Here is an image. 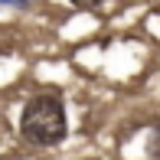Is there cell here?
Wrapping results in <instances>:
<instances>
[{
  "label": "cell",
  "instance_id": "1",
  "mask_svg": "<svg viewBox=\"0 0 160 160\" xmlns=\"http://www.w3.org/2000/svg\"><path fill=\"white\" fill-rule=\"evenodd\" d=\"M65 105L59 95L52 92H39L23 105V114H20V134H23L26 144L33 147H49V144H59L65 137Z\"/></svg>",
  "mask_w": 160,
  "mask_h": 160
},
{
  "label": "cell",
  "instance_id": "2",
  "mask_svg": "<svg viewBox=\"0 0 160 160\" xmlns=\"http://www.w3.org/2000/svg\"><path fill=\"white\" fill-rule=\"evenodd\" d=\"M147 157L150 160H160V128L150 134V141H147Z\"/></svg>",
  "mask_w": 160,
  "mask_h": 160
},
{
  "label": "cell",
  "instance_id": "3",
  "mask_svg": "<svg viewBox=\"0 0 160 160\" xmlns=\"http://www.w3.org/2000/svg\"><path fill=\"white\" fill-rule=\"evenodd\" d=\"M69 3L82 7V10H95V7H101V3H105V0H69Z\"/></svg>",
  "mask_w": 160,
  "mask_h": 160
},
{
  "label": "cell",
  "instance_id": "4",
  "mask_svg": "<svg viewBox=\"0 0 160 160\" xmlns=\"http://www.w3.org/2000/svg\"><path fill=\"white\" fill-rule=\"evenodd\" d=\"M0 3H10V7H20V10H23V7H30V0H0Z\"/></svg>",
  "mask_w": 160,
  "mask_h": 160
},
{
  "label": "cell",
  "instance_id": "5",
  "mask_svg": "<svg viewBox=\"0 0 160 160\" xmlns=\"http://www.w3.org/2000/svg\"><path fill=\"white\" fill-rule=\"evenodd\" d=\"M85 160H95V157H85Z\"/></svg>",
  "mask_w": 160,
  "mask_h": 160
}]
</instances>
